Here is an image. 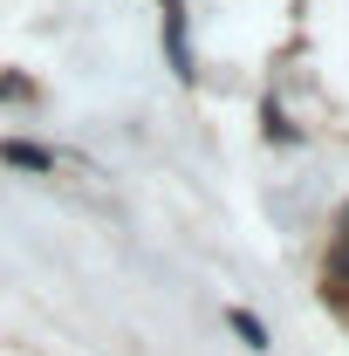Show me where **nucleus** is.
<instances>
[{"label": "nucleus", "instance_id": "obj_1", "mask_svg": "<svg viewBox=\"0 0 349 356\" xmlns=\"http://www.w3.org/2000/svg\"><path fill=\"white\" fill-rule=\"evenodd\" d=\"M165 7V48H172V69L192 76V55H185V0H158Z\"/></svg>", "mask_w": 349, "mask_h": 356}, {"label": "nucleus", "instance_id": "obj_2", "mask_svg": "<svg viewBox=\"0 0 349 356\" xmlns=\"http://www.w3.org/2000/svg\"><path fill=\"white\" fill-rule=\"evenodd\" d=\"M0 165H14V172H55V158L42 144H28V137H7L0 144Z\"/></svg>", "mask_w": 349, "mask_h": 356}, {"label": "nucleus", "instance_id": "obj_3", "mask_svg": "<svg viewBox=\"0 0 349 356\" xmlns=\"http://www.w3.org/2000/svg\"><path fill=\"white\" fill-rule=\"evenodd\" d=\"M226 322H233V336H240L247 350H267V329H261V322H254V315H247V309H233V315H226Z\"/></svg>", "mask_w": 349, "mask_h": 356}]
</instances>
